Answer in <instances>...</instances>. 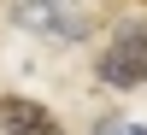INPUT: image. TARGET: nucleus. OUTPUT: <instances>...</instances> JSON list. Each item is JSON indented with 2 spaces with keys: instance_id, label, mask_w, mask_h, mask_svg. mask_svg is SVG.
I'll return each instance as SVG.
<instances>
[{
  "instance_id": "nucleus-1",
  "label": "nucleus",
  "mask_w": 147,
  "mask_h": 135,
  "mask_svg": "<svg viewBox=\"0 0 147 135\" xmlns=\"http://www.w3.org/2000/svg\"><path fill=\"white\" fill-rule=\"evenodd\" d=\"M94 77L106 88H141L147 82V24H129L124 35H112V47H100Z\"/></svg>"
},
{
  "instance_id": "nucleus-2",
  "label": "nucleus",
  "mask_w": 147,
  "mask_h": 135,
  "mask_svg": "<svg viewBox=\"0 0 147 135\" xmlns=\"http://www.w3.org/2000/svg\"><path fill=\"white\" fill-rule=\"evenodd\" d=\"M12 24L41 41H82L88 35V18L71 0H12Z\"/></svg>"
},
{
  "instance_id": "nucleus-3",
  "label": "nucleus",
  "mask_w": 147,
  "mask_h": 135,
  "mask_svg": "<svg viewBox=\"0 0 147 135\" xmlns=\"http://www.w3.org/2000/svg\"><path fill=\"white\" fill-rule=\"evenodd\" d=\"M0 129L6 135H59V118L24 94H0Z\"/></svg>"
}]
</instances>
